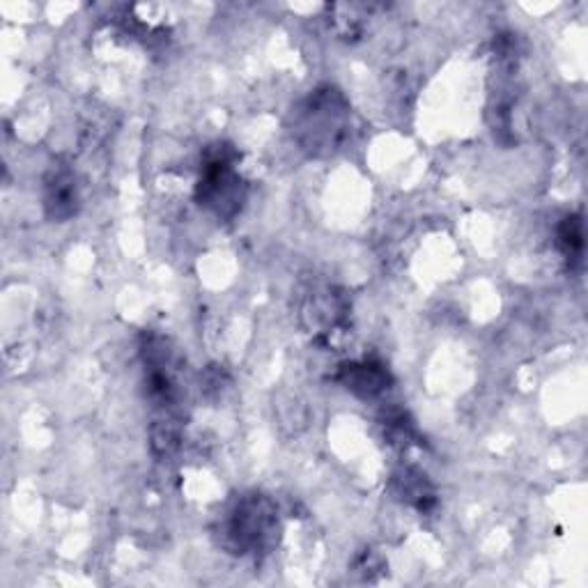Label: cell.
Returning a JSON list of instances; mask_svg holds the SVG:
<instances>
[{
  "mask_svg": "<svg viewBox=\"0 0 588 588\" xmlns=\"http://www.w3.org/2000/svg\"><path fill=\"white\" fill-rule=\"evenodd\" d=\"M345 315V306L341 304V297L331 292H322L318 297L310 299V304L304 308V318L308 320V327L315 329V333H331L341 327V320Z\"/></svg>",
  "mask_w": 588,
  "mask_h": 588,
  "instance_id": "8992f818",
  "label": "cell"
},
{
  "mask_svg": "<svg viewBox=\"0 0 588 588\" xmlns=\"http://www.w3.org/2000/svg\"><path fill=\"white\" fill-rule=\"evenodd\" d=\"M345 384V389L361 398H375L384 389H389V373L384 371L379 364H373V361H361V364H348L341 368V375H338Z\"/></svg>",
  "mask_w": 588,
  "mask_h": 588,
  "instance_id": "5b68a950",
  "label": "cell"
},
{
  "mask_svg": "<svg viewBox=\"0 0 588 588\" xmlns=\"http://www.w3.org/2000/svg\"><path fill=\"white\" fill-rule=\"evenodd\" d=\"M277 531V510L262 494L242 496L221 527L223 545L233 554H251L264 548Z\"/></svg>",
  "mask_w": 588,
  "mask_h": 588,
  "instance_id": "3957f363",
  "label": "cell"
},
{
  "mask_svg": "<svg viewBox=\"0 0 588 588\" xmlns=\"http://www.w3.org/2000/svg\"><path fill=\"white\" fill-rule=\"evenodd\" d=\"M393 483L398 487V496H402L407 504H414L419 510H427L435 504V492L427 485L423 473L407 469L393 477Z\"/></svg>",
  "mask_w": 588,
  "mask_h": 588,
  "instance_id": "52a82bcc",
  "label": "cell"
},
{
  "mask_svg": "<svg viewBox=\"0 0 588 588\" xmlns=\"http://www.w3.org/2000/svg\"><path fill=\"white\" fill-rule=\"evenodd\" d=\"M348 102L336 87H320L294 113V136L297 141L315 152H333L348 129Z\"/></svg>",
  "mask_w": 588,
  "mask_h": 588,
  "instance_id": "6da1fadb",
  "label": "cell"
},
{
  "mask_svg": "<svg viewBox=\"0 0 588 588\" xmlns=\"http://www.w3.org/2000/svg\"><path fill=\"white\" fill-rule=\"evenodd\" d=\"M237 154L231 145H216L208 152L196 198L219 219H233L246 200V185L235 170Z\"/></svg>",
  "mask_w": 588,
  "mask_h": 588,
  "instance_id": "7a4b0ae2",
  "label": "cell"
},
{
  "mask_svg": "<svg viewBox=\"0 0 588 588\" xmlns=\"http://www.w3.org/2000/svg\"><path fill=\"white\" fill-rule=\"evenodd\" d=\"M44 208L56 221L72 219L79 210V187L72 168L54 164L51 173L44 183Z\"/></svg>",
  "mask_w": 588,
  "mask_h": 588,
  "instance_id": "277c9868",
  "label": "cell"
},
{
  "mask_svg": "<svg viewBox=\"0 0 588 588\" xmlns=\"http://www.w3.org/2000/svg\"><path fill=\"white\" fill-rule=\"evenodd\" d=\"M558 246L568 260H581L584 254V223L579 214L563 219L558 228Z\"/></svg>",
  "mask_w": 588,
  "mask_h": 588,
  "instance_id": "ba28073f",
  "label": "cell"
}]
</instances>
